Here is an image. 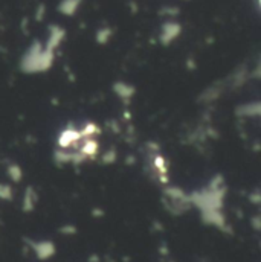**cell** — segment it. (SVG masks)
<instances>
[{
  "label": "cell",
  "instance_id": "cell-13",
  "mask_svg": "<svg viewBox=\"0 0 261 262\" xmlns=\"http://www.w3.org/2000/svg\"><path fill=\"white\" fill-rule=\"evenodd\" d=\"M12 189L9 185H5V183H0V200H6V201H11L12 200Z\"/></svg>",
  "mask_w": 261,
  "mask_h": 262
},
{
  "label": "cell",
  "instance_id": "cell-14",
  "mask_svg": "<svg viewBox=\"0 0 261 262\" xmlns=\"http://www.w3.org/2000/svg\"><path fill=\"white\" fill-rule=\"evenodd\" d=\"M115 159H116V152H115L113 149L107 151V152L103 156V162H104L106 165H110L112 162H115Z\"/></svg>",
  "mask_w": 261,
  "mask_h": 262
},
{
  "label": "cell",
  "instance_id": "cell-6",
  "mask_svg": "<svg viewBox=\"0 0 261 262\" xmlns=\"http://www.w3.org/2000/svg\"><path fill=\"white\" fill-rule=\"evenodd\" d=\"M66 38V29L60 25H51L48 28V38L45 43V48L55 52L65 41Z\"/></svg>",
  "mask_w": 261,
  "mask_h": 262
},
{
  "label": "cell",
  "instance_id": "cell-1",
  "mask_svg": "<svg viewBox=\"0 0 261 262\" xmlns=\"http://www.w3.org/2000/svg\"><path fill=\"white\" fill-rule=\"evenodd\" d=\"M190 195L191 206L197 207L200 213L211 210H223V201L226 195V185L222 176H215L211 179L208 186L200 191H194Z\"/></svg>",
  "mask_w": 261,
  "mask_h": 262
},
{
  "label": "cell",
  "instance_id": "cell-2",
  "mask_svg": "<svg viewBox=\"0 0 261 262\" xmlns=\"http://www.w3.org/2000/svg\"><path fill=\"white\" fill-rule=\"evenodd\" d=\"M54 60H55V52L46 49L45 45H42V41L34 40L20 60V69L25 73L46 72L52 67Z\"/></svg>",
  "mask_w": 261,
  "mask_h": 262
},
{
  "label": "cell",
  "instance_id": "cell-10",
  "mask_svg": "<svg viewBox=\"0 0 261 262\" xmlns=\"http://www.w3.org/2000/svg\"><path fill=\"white\" fill-rule=\"evenodd\" d=\"M81 2H83V0H62V2L58 3V11H60L63 15L72 17V15L78 11Z\"/></svg>",
  "mask_w": 261,
  "mask_h": 262
},
{
  "label": "cell",
  "instance_id": "cell-5",
  "mask_svg": "<svg viewBox=\"0 0 261 262\" xmlns=\"http://www.w3.org/2000/svg\"><path fill=\"white\" fill-rule=\"evenodd\" d=\"M28 246L31 247V250L34 252V255L37 256V259L40 261H48L51 259L57 249H55V244L49 239H43V241H32V239H28L26 241Z\"/></svg>",
  "mask_w": 261,
  "mask_h": 262
},
{
  "label": "cell",
  "instance_id": "cell-16",
  "mask_svg": "<svg viewBox=\"0 0 261 262\" xmlns=\"http://www.w3.org/2000/svg\"><path fill=\"white\" fill-rule=\"evenodd\" d=\"M45 12H46L45 5H40V6H38V9H37V15H35V18H37V20H42V18L45 17Z\"/></svg>",
  "mask_w": 261,
  "mask_h": 262
},
{
  "label": "cell",
  "instance_id": "cell-15",
  "mask_svg": "<svg viewBox=\"0 0 261 262\" xmlns=\"http://www.w3.org/2000/svg\"><path fill=\"white\" fill-rule=\"evenodd\" d=\"M62 233H66V235H75L76 233V227L75 226H65L60 229Z\"/></svg>",
  "mask_w": 261,
  "mask_h": 262
},
{
  "label": "cell",
  "instance_id": "cell-11",
  "mask_svg": "<svg viewBox=\"0 0 261 262\" xmlns=\"http://www.w3.org/2000/svg\"><path fill=\"white\" fill-rule=\"evenodd\" d=\"M112 37H113V29L109 28V26L99 28V29L96 31V35H95L98 45H107V43L110 41Z\"/></svg>",
  "mask_w": 261,
  "mask_h": 262
},
{
  "label": "cell",
  "instance_id": "cell-7",
  "mask_svg": "<svg viewBox=\"0 0 261 262\" xmlns=\"http://www.w3.org/2000/svg\"><path fill=\"white\" fill-rule=\"evenodd\" d=\"M79 131L78 128L73 127V124H69L65 130L62 131V134L58 136V148L63 149H70L75 146V143L79 142Z\"/></svg>",
  "mask_w": 261,
  "mask_h": 262
},
{
  "label": "cell",
  "instance_id": "cell-8",
  "mask_svg": "<svg viewBox=\"0 0 261 262\" xmlns=\"http://www.w3.org/2000/svg\"><path fill=\"white\" fill-rule=\"evenodd\" d=\"M113 90H115L116 96H118V98H121L124 102H129L131 98L134 96V92H136L134 85H131V84H129V82H124V81H118V82H115Z\"/></svg>",
  "mask_w": 261,
  "mask_h": 262
},
{
  "label": "cell",
  "instance_id": "cell-3",
  "mask_svg": "<svg viewBox=\"0 0 261 262\" xmlns=\"http://www.w3.org/2000/svg\"><path fill=\"white\" fill-rule=\"evenodd\" d=\"M165 209L176 216H180L184 213H187L193 206L190 201V195L182 191L180 188L176 186H168L164 191V200H162Z\"/></svg>",
  "mask_w": 261,
  "mask_h": 262
},
{
  "label": "cell",
  "instance_id": "cell-9",
  "mask_svg": "<svg viewBox=\"0 0 261 262\" xmlns=\"http://www.w3.org/2000/svg\"><path fill=\"white\" fill-rule=\"evenodd\" d=\"M38 203V195L37 192L34 191V188H28L25 191V195H23V201H22V209L23 212H32L35 209Z\"/></svg>",
  "mask_w": 261,
  "mask_h": 262
},
{
  "label": "cell",
  "instance_id": "cell-4",
  "mask_svg": "<svg viewBox=\"0 0 261 262\" xmlns=\"http://www.w3.org/2000/svg\"><path fill=\"white\" fill-rule=\"evenodd\" d=\"M182 34V25L176 20H167L160 26L159 32V41L164 46H170L173 41H176Z\"/></svg>",
  "mask_w": 261,
  "mask_h": 262
},
{
  "label": "cell",
  "instance_id": "cell-12",
  "mask_svg": "<svg viewBox=\"0 0 261 262\" xmlns=\"http://www.w3.org/2000/svg\"><path fill=\"white\" fill-rule=\"evenodd\" d=\"M6 174L12 182H20L23 179V171L18 165H9L6 168Z\"/></svg>",
  "mask_w": 261,
  "mask_h": 262
}]
</instances>
